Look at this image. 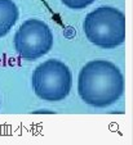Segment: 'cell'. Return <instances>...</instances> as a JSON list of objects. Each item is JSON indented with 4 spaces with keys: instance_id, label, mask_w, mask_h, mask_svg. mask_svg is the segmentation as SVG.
<instances>
[{
    "instance_id": "obj_1",
    "label": "cell",
    "mask_w": 133,
    "mask_h": 145,
    "mask_svg": "<svg viewBox=\"0 0 133 145\" xmlns=\"http://www.w3.org/2000/svg\"><path fill=\"white\" fill-rule=\"evenodd\" d=\"M78 93L89 107H110L124 93V77L109 60H91L79 72Z\"/></svg>"
},
{
    "instance_id": "obj_2",
    "label": "cell",
    "mask_w": 133,
    "mask_h": 145,
    "mask_svg": "<svg viewBox=\"0 0 133 145\" xmlns=\"http://www.w3.org/2000/svg\"><path fill=\"white\" fill-rule=\"evenodd\" d=\"M87 39L102 49H115L125 41V16L114 7H100L84 18Z\"/></svg>"
},
{
    "instance_id": "obj_3",
    "label": "cell",
    "mask_w": 133,
    "mask_h": 145,
    "mask_svg": "<svg viewBox=\"0 0 133 145\" xmlns=\"http://www.w3.org/2000/svg\"><path fill=\"white\" fill-rule=\"evenodd\" d=\"M31 84L38 98L45 101H61L71 90V71L61 60L48 59L35 68Z\"/></svg>"
},
{
    "instance_id": "obj_4",
    "label": "cell",
    "mask_w": 133,
    "mask_h": 145,
    "mask_svg": "<svg viewBox=\"0 0 133 145\" xmlns=\"http://www.w3.org/2000/svg\"><path fill=\"white\" fill-rule=\"evenodd\" d=\"M14 49L22 59L42 58L53 46V33L45 22L36 18L27 19L14 35Z\"/></svg>"
},
{
    "instance_id": "obj_5",
    "label": "cell",
    "mask_w": 133,
    "mask_h": 145,
    "mask_svg": "<svg viewBox=\"0 0 133 145\" xmlns=\"http://www.w3.org/2000/svg\"><path fill=\"white\" fill-rule=\"evenodd\" d=\"M20 12L12 0H0V37H4L16 25Z\"/></svg>"
},
{
    "instance_id": "obj_6",
    "label": "cell",
    "mask_w": 133,
    "mask_h": 145,
    "mask_svg": "<svg viewBox=\"0 0 133 145\" xmlns=\"http://www.w3.org/2000/svg\"><path fill=\"white\" fill-rule=\"evenodd\" d=\"M61 1L69 8L79 10V9H84L88 5H91L94 0H61Z\"/></svg>"
},
{
    "instance_id": "obj_7",
    "label": "cell",
    "mask_w": 133,
    "mask_h": 145,
    "mask_svg": "<svg viewBox=\"0 0 133 145\" xmlns=\"http://www.w3.org/2000/svg\"><path fill=\"white\" fill-rule=\"evenodd\" d=\"M0 105H1V100H0Z\"/></svg>"
}]
</instances>
